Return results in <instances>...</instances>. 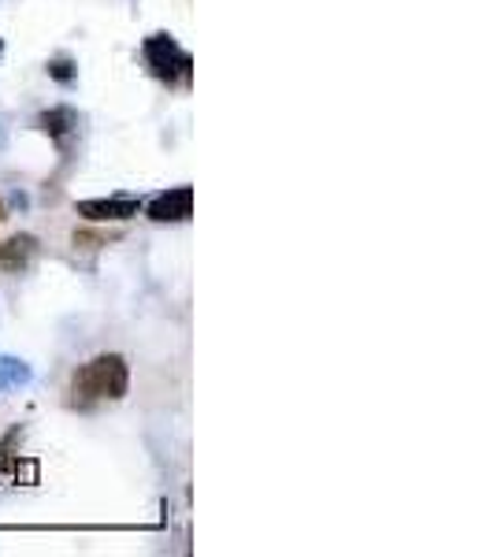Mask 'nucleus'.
Instances as JSON below:
<instances>
[{"label": "nucleus", "mask_w": 494, "mask_h": 557, "mask_svg": "<svg viewBox=\"0 0 494 557\" xmlns=\"http://www.w3.org/2000/svg\"><path fill=\"white\" fill-rule=\"evenodd\" d=\"M131 391V364L120 354H97L94 361L78 364L67 383V406L78 412H94L112 401H123Z\"/></svg>", "instance_id": "obj_1"}, {"label": "nucleus", "mask_w": 494, "mask_h": 557, "mask_svg": "<svg viewBox=\"0 0 494 557\" xmlns=\"http://www.w3.org/2000/svg\"><path fill=\"white\" fill-rule=\"evenodd\" d=\"M141 64L160 86L168 89H190L194 83V57L178 45L172 34H149L141 41Z\"/></svg>", "instance_id": "obj_2"}, {"label": "nucleus", "mask_w": 494, "mask_h": 557, "mask_svg": "<svg viewBox=\"0 0 494 557\" xmlns=\"http://www.w3.org/2000/svg\"><path fill=\"white\" fill-rule=\"evenodd\" d=\"M141 197L134 194H108V197H86L75 205V212L89 223H127L134 215H141Z\"/></svg>", "instance_id": "obj_3"}, {"label": "nucleus", "mask_w": 494, "mask_h": 557, "mask_svg": "<svg viewBox=\"0 0 494 557\" xmlns=\"http://www.w3.org/2000/svg\"><path fill=\"white\" fill-rule=\"evenodd\" d=\"M78 123H83V120H78V112L71 104L45 108V112L38 115V131L60 149V157H64V160L71 157V146L78 141Z\"/></svg>", "instance_id": "obj_4"}, {"label": "nucleus", "mask_w": 494, "mask_h": 557, "mask_svg": "<svg viewBox=\"0 0 494 557\" xmlns=\"http://www.w3.org/2000/svg\"><path fill=\"white\" fill-rule=\"evenodd\" d=\"M141 212L152 223H186L194 215V186H172L152 197L149 205H141Z\"/></svg>", "instance_id": "obj_5"}, {"label": "nucleus", "mask_w": 494, "mask_h": 557, "mask_svg": "<svg viewBox=\"0 0 494 557\" xmlns=\"http://www.w3.org/2000/svg\"><path fill=\"white\" fill-rule=\"evenodd\" d=\"M41 257V242L38 235H12L8 242H0V272L4 275H23L38 264Z\"/></svg>", "instance_id": "obj_6"}, {"label": "nucleus", "mask_w": 494, "mask_h": 557, "mask_svg": "<svg viewBox=\"0 0 494 557\" xmlns=\"http://www.w3.org/2000/svg\"><path fill=\"white\" fill-rule=\"evenodd\" d=\"M30 380H34L30 364L15 361V357H0V391H20Z\"/></svg>", "instance_id": "obj_7"}, {"label": "nucleus", "mask_w": 494, "mask_h": 557, "mask_svg": "<svg viewBox=\"0 0 494 557\" xmlns=\"http://www.w3.org/2000/svg\"><path fill=\"white\" fill-rule=\"evenodd\" d=\"M45 71H49V78L57 86H64L71 89L78 83V60L75 57H67V52H60V57H52L49 64H45Z\"/></svg>", "instance_id": "obj_8"}, {"label": "nucleus", "mask_w": 494, "mask_h": 557, "mask_svg": "<svg viewBox=\"0 0 494 557\" xmlns=\"http://www.w3.org/2000/svg\"><path fill=\"white\" fill-rule=\"evenodd\" d=\"M120 235H104V231H75L71 242H75V249H104L112 246V242Z\"/></svg>", "instance_id": "obj_9"}, {"label": "nucleus", "mask_w": 494, "mask_h": 557, "mask_svg": "<svg viewBox=\"0 0 494 557\" xmlns=\"http://www.w3.org/2000/svg\"><path fill=\"white\" fill-rule=\"evenodd\" d=\"M4 220H8V201L0 197V223H4Z\"/></svg>", "instance_id": "obj_10"}, {"label": "nucleus", "mask_w": 494, "mask_h": 557, "mask_svg": "<svg viewBox=\"0 0 494 557\" xmlns=\"http://www.w3.org/2000/svg\"><path fill=\"white\" fill-rule=\"evenodd\" d=\"M0 57H4V38H0Z\"/></svg>", "instance_id": "obj_11"}]
</instances>
